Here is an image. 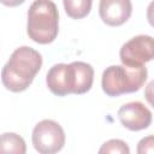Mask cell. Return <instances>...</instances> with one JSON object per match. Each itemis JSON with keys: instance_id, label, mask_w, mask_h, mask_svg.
<instances>
[{"instance_id": "6da1fadb", "label": "cell", "mask_w": 154, "mask_h": 154, "mask_svg": "<svg viewBox=\"0 0 154 154\" xmlns=\"http://www.w3.org/2000/svg\"><path fill=\"white\" fill-rule=\"evenodd\" d=\"M42 66L41 54L28 46L14 49L1 70L4 87L13 93H20L29 88L36 73Z\"/></svg>"}, {"instance_id": "7a4b0ae2", "label": "cell", "mask_w": 154, "mask_h": 154, "mask_svg": "<svg viewBox=\"0 0 154 154\" xmlns=\"http://www.w3.org/2000/svg\"><path fill=\"white\" fill-rule=\"evenodd\" d=\"M59 31V12L52 0H35L28 11L26 32L36 43L53 42Z\"/></svg>"}, {"instance_id": "3957f363", "label": "cell", "mask_w": 154, "mask_h": 154, "mask_svg": "<svg viewBox=\"0 0 154 154\" xmlns=\"http://www.w3.org/2000/svg\"><path fill=\"white\" fill-rule=\"evenodd\" d=\"M148 72L144 65H112L102 72L101 87L103 93L111 97L135 93L144 84Z\"/></svg>"}, {"instance_id": "277c9868", "label": "cell", "mask_w": 154, "mask_h": 154, "mask_svg": "<svg viewBox=\"0 0 154 154\" xmlns=\"http://www.w3.org/2000/svg\"><path fill=\"white\" fill-rule=\"evenodd\" d=\"M31 141L34 148L40 154H53L63 149L65 132L59 123L52 119H43L35 125Z\"/></svg>"}, {"instance_id": "5b68a950", "label": "cell", "mask_w": 154, "mask_h": 154, "mask_svg": "<svg viewBox=\"0 0 154 154\" xmlns=\"http://www.w3.org/2000/svg\"><path fill=\"white\" fill-rule=\"evenodd\" d=\"M154 55V41L149 35H137L125 42L119 57L122 64L128 66H140L150 61Z\"/></svg>"}, {"instance_id": "8992f818", "label": "cell", "mask_w": 154, "mask_h": 154, "mask_svg": "<svg viewBox=\"0 0 154 154\" xmlns=\"http://www.w3.org/2000/svg\"><path fill=\"white\" fill-rule=\"evenodd\" d=\"M118 118L122 125L131 131L147 129L152 123V112L140 101H132L123 105L118 109Z\"/></svg>"}, {"instance_id": "52a82bcc", "label": "cell", "mask_w": 154, "mask_h": 154, "mask_svg": "<svg viewBox=\"0 0 154 154\" xmlns=\"http://www.w3.org/2000/svg\"><path fill=\"white\" fill-rule=\"evenodd\" d=\"M48 89L57 96L73 94V72L70 64L53 65L46 76Z\"/></svg>"}, {"instance_id": "ba28073f", "label": "cell", "mask_w": 154, "mask_h": 154, "mask_svg": "<svg viewBox=\"0 0 154 154\" xmlns=\"http://www.w3.org/2000/svg\"><path fill=\"white\" fill-rule=\"evenodd\" d=\"M132 13L130 0H100L99 14L102 22L109 26L124 24Z\"/></svg>"}, {"instance_id": "9c48e42d", "label": "cell", "mask_w": 154, "mask_h": 154, "mask_svg": "<svg viewBox=\"0 0 154 154\" xmlns=\"http://www.w3.org/2000/svg\"><path fill=\"white\" fill-rule=\"evenodd\" d=\"M73 72V94L81 95L90 90L94 81V69L90 64L84 61H72Z\"/></svg>"}, {"instance_id": "30bf717a", "label": "cell", "mask_w": 154, "mask_h": 154, "mask_svg": "<svg viewBox=\"0 0 154 154\" xmlns=\"http://www.w3.org/2000/svg\"><path fill=\"white\" fill-rule=\"evenodd\" d=\"M0 153L25 154L26 144L22 136L14 132H5L0 135Z\"/></svg>"}, {"instance_id": "8fae6325", "label": "cell", "mask_w": 154, "mask_h": 154, "mask_svg": "<svg viewBox=\"0 0 154 154\" xmlns=\"http://www.w3.org/2000/svg\"><path fill=\"white\" fill-rule=\"evenodd\" d=\"M65 12L73 19H81L89 14L93 0H63Z\"/></svg>"}, {"instance_id": "7c38bea8", "label": "cell", "mask_w": 154, "mask_h": 154, "mask_svg": "<svg viewBox=\"0 0 154 154\" xmlns=\"http://www.w3.org/2000/svg\"><path fill=\"white\" fill-rule=\"evenodd\" d=\"M100 154H105V153H111V154H129L130 153V148L126 144V142H124L123 140H118V138H113L109 141H106L101 148L99 149Z\"/></svg>"}, {"instance_id": "4fadbf2b", "label": "cell", "mask_w": 154, "mask_h": 154, "mask_svg": "<svg viewBox=\"0 0 154 154\" xmlns=\"http://www.w3.org/2000/svg\"><path fill=\"white\" fill-rule=\"evenodd\" d=\"M154 152V138L152 135L142 138L138 142L137 146V153L143 154V153H153Z\"/></svg>"}, {"instance_id": "5bb4252c", "label": "cell", "mask_w": 154, "mask_h": 154, "mask_svg": "<svg viewBox=\"0 0 154 154\" xmlns=\"http://www.w3.org/2000/svg\"><path fill=\"white\" fill-rule=\"evenodd\" d=\"M25 0H0V2L5 6H8V7H16L20 4H23Z\"/></svg>"}]
</instances>
